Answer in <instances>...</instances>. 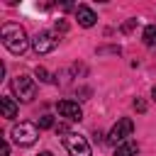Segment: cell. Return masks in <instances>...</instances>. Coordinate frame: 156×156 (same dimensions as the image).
Listing matches in <instances>:
<instances>
[{"instance_id": "30bf717a", "label": "cell", "mask_w": 156, "mask_h": 156, "mask_svg": "<svg viewBox=\"0 0 156 156\" xmlns=\"http://www.w3.org/2000/svg\"><path fill=\"white\" fill-rule=\"evenodd\" d=\"M139 154V146H136V141H122L119 146H115V156H136Z\"/></svg>"}, {"instance_id": "277c9868", "label": "cell", "mask_w": 156, "mask_h": 156, "mask_svg": "<svg viewBox=\"0 0 156 156\" xmlns=\"http://www.w3.org/2000/svg\"><path fill=\"white\" fill-rule=\"evenodd\" d=\"M132 132H134V122H132L129 117H122V119L110 129L107 141H110V144H115V146H119L122 141H127V136H132Z\"/></svg>"}, {"instance_id": "ac0fdd59", "label": "cell", "mask_w": 156, "mask_h": 156, "mask_svg": "<svg viewBox=\"0 0 156 156\" xmlns=\"http://www.w3.org/2000/svg\"><path fill=\"white\" fill-rule=\"evenodd\" d=\"M151 98H154V100H156V85H154V88H151Z\"/></svg>"}, {"instance_id": "5bb4252c", "label": "cell", "mask_w": 156, "mask_h": 156, "mask_svg": "<svg viewBox=\"0 0 156 156\" xmlns=\"http://www.w3.org/2000/svg\"><path fill=\"white\" fill-rule=\"evenodd\" d=\"M134 110H136V112H144V110H146V102L136 98V100H134Z\"/></svg>"}, {"instance_id": "8fae6325", "label": "cell", "mask_w": 156, "mask_h": 156, "mask_svg": "<svg viewBox=\"0 0 156 156\" xmlns=\"http://www.w3.org/2000/svg\"><path fill=\"white\" fill-rule=\"evenodd\" d=\"M144 44L146 46H156V24L144 27Z\"/></svg>"}, {"instance_id": "2e32d148", "label": "cell", "mask_w": 156, "mask_h": 156, "mask_svg": "<svg viewBox=\"0 0 156 156\" xmlns=\"http://www.w3.org/2000/svg\"><path fill=\"white\" fill-rule=\"evenodd\" d=\"M56 29H61V32H66V29H68V24H66V22H63V20H61V22H58V20H56Z\"/></svg>"}, {"instance_id": "9c48e42d", "label": "cell", "mask_w": 156, "mask_h": 156, "mask_svg": "<svg viewBox=\"0 0 156 156\" xmlns=\"http://www.w3.org/2000/svg\"><path fill=\"white\" fill-rule=\"evenodd\" d=\"M0 110L5 119H15L17 117V102L12 98H0Z\"/></svg>"}, {"instance_id": "7c38bea8", "label": "cell", "mask_w": 156, "mask_h": 156, "mask_svg": "<svg viewBox=\"0 0 156 156\" xmlns=\"http://www.w3.org/2000/svg\"><path fill=\"white\" fill-rule=\"evenodd\" d=\"M49 127H54V117L51 115H41L39 117V129H49Z\"/></svg>"}, {"instance_id": "8992f818", "label": "cell", "mask_w": 156, "mask_h": 156, "mask_svg": "<svg viewBox=\"0 0 156 156\" xmlns=\"http://www.w3.org/2000/svg\"><path fill=\"white\" fill-rule=\"evenodd\" d=\"M56 44H58V39H56L51 32H39V34L32 39V46H34L37 54H49V51L56 49Z\"/></svg>"}, {"instance_id": "ba28073f", "label": "cell", "mask_w": 156, "mask_h": 156, "mask_svg": "<svg viewBox=\"0 0 156 156\" xmlns=\"http://www.w3.org/2000/svg\"><path fill=\"white\" fill-rule=\"evenodd\" d=\"M76 20H78L80 27H93L98 17H95V12H93L88 5H78V7H76Z\"/></svg>"}, {"instance_id": "5b68a950", "label": "cell", "mask_w": 156, "mask_h": 156, "mask_svg": "<svg viewBox=\"0 0 156 156\" xmlns=\"http://www.w3.org/2000/svg\"><path fill=\"white\" fill-rule=\"evenodd\" d=\"M63 146H66V151H68L71 156H90V144H88L83 136L73 134V132L63 136Z\"/></svg>"}, {"instance_id": "4fadbf2b", "label": "cell", "mask_w": 156, "mask_h": 156, "mask_svg": "<svg viewBox=\"0 0 156 156\" xmlns=\"http://www.w3.org/2000/svg\"><path fill=\"white\" fill-rule=\"evenodd\" d=\"M37 76H39V80H44V83H49V80H51V78H49V73H46V68H41V66L37 68Z\"/></svg>"}, {"instance_id": "52a82bcc", "label": "cell", "mask_w": 156, "mask_h": 156, "mask_svg": "<svg viewBox=\"0 0 156 156\" xmlns=\"http://www.w3.org/2000/svg\"><path fill=\"white\" fill-rule=\"evenodd\" d=\"M56 110H58L61 117H66V119H71V122H80V119H83V110H80V105L73 102V100H61V102H56Z\"/></svg>"}, {"instance_id": "7a4b0ae2", "label": "cell", "mask_w": 156, "mask_h": 156, "mask_svg": "<svg viewBox=\"0 0 156 156\" xmlns=\"http://www.w3.org/2000/svg\"><path fill=\"white\" fill-rule=\"evenodd\" d=\"M10 136H12V141L17 146H32L37 141V136H39V127L32 124V122H20V124H15L10 129Z\"/></svg>"}, {"instance_id": "d6986e66", "label": "cell", "mask_w": 156, "mask_h": 156, "mask_svg": "<svg viewBox=\"0 0 156 156\" xmlns=\"http://www.w3.org/2000/svg\"><path fill=\"white\" fill-rule=\"evenodd\" d=\"M39 156H54V154H51V151H41Z\"/></svg>"}, {"instance_id": "6da1fadb", "label": "cell", "mask_w": 156, "mask_h": 156, "mask_svg": "<svg viewBox=\"0 0 156 156\" xmlns=\"http://www.w3.org/2000/svg\"><path fill=\"white\" fill-rule=\"evenodd\" d=\"M2 44H5V49L10 51V54H24L27 51V46H29V39H27V32L20 27V24H12V22H7V24H2Z\"/></svg>"}, {"instance_id": "9a60e30c", "label": "cell", "mask_w": 156, "mask_h": 156, "mask_svg": "<svg viewBox=\"0 0 156 156\" xmlns=\"http://www.w3.org/2000/svg\"><path fill=\"white\" fill-rule=\"evenodd\" d=\"M134 24H136V20H129V22H124V24H122V32H132V29H134Z\"/></svg>"}, {"instance_id": "3957f363", "label": "cell", "mask_w": 156, "mask_h": 156, "mask_svg": "<svg viewBox=\"0 0 156 156\" xmlns=\"http://www.w3.org/2000/svg\"><path fill=\"white\" fill-rule=\"evenodd\" d=\"M12 90H15V95L22 102H32L34 95H37V83H34V78H29V76L22 73V76L12 78Z\"/></svg>"}, {"instance_id": "e0dca14e", "label": "cell", "mask_w": 156, "mask_h": 156, "mask_svg": "<svg viewBox=\"0 0 156 156\" xmlns=\"http://www.w3.org/2000/svg\"><path fill=\"white\" fill-rule=\"evenodd\" d=\"M2 156H10V144L2 141Z\"/></svg>"}]
</instances>
